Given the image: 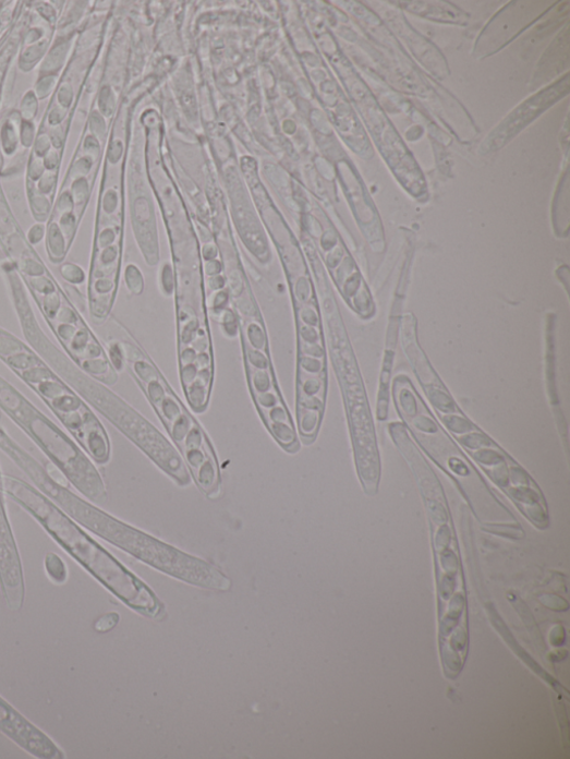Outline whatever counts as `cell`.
I'll list each match as a JSON object with an SVG mask.
<instances>
[{"label": "cell", "mask_w": 570, "mask_h": 759, "mask_svg": "<svg viewBox=\"0 0 570 759\" xmlns=\"http://www.w3.org/2000/svg\"><path fill=\"white\" fill-rule=\"evenodd\" d=\"M120 617L117 614L104 616L99 621H97V623L95 624V629L100 632L109 631L118 625Z\"/></svg>", "instance_id": "obj_12"}, {"label": "cell", "mask_w": 570, "mask_h": 759, "mask_svg": "<svg viewBox=\"0 0 570 759\" xmlns=\"http://www.w3.org/2000/svg\"><path fill=\"white\" fill-rule=\"evenodd\" d=\"M45 568L48 576L58 583H64L68 579V569L64 562L56 554H48L45 559Z\"/></svg>", "instance_id": "obj_10"}, {"label": "cell", "mask_w": 570, "mask_h": 759, "mask_svg": "<svg viewBox=\"0 0 570 759\" xmlns=\"http://www.w3.org/2000/svg\"><path fill=\"white\" fill-rule=\"evenodd\" d=\"M0 472V588L9 607L20 612L25 602V579L16 540L10 523Z\"/></svg>", "instance_id": "obj_8"}, {"label": "cell", "mask_w": 570, "mask_h": 759, "mask_svg": "<svg viewBox=\"0 0 570 759\" xmlns=\"http://www.w3.org/2000/svg\"><path fill=\"white\" fill-rule=\"evenodd\" d=\"M47 496L78 525L155 569L198 587L220 591L231 588V580L214 565L120 521L59 482L49 485Z\"/></svg>", "instance_id": "obj_3"}, {"label": "cell", "mask_w": 570, "mask_h": 759, "mask_svg": "<svg viewBox=\"0 0 570 759\" xmlns=\"http://www.w3.org/2000/svg\"><path fill=\"white\" fill-rule=\"evenodd\" d=\"M3 481L5 495L35 518L59 546L119 600L146 616L162 614L163 606L157 595L53 502L15 475L4 474Z\"/></svg>", "instance_id": "obj_2"}, {"label": "cell", "mask_w": 570, "mask_h": 759, "mask_svg": "<svg viewBox=\"0 0 570 759\" xmlns=\"http://www.w3.org/2000/svg\"><path fill=\"white\" fill-rule=\"evenodd\" d=\"M120 350L157 409L199 491L207 498L219 499L223 492L222 472L216 449L206 432L138 350L129 345H123Z\"/></svg>", "instance_id": "obj_6"}, {"label": "cell", "mask_w": 570, "mask_h": 759, "mask_svg": "<svg viewBox=\"0 0 570 759\" xmlns=\"http://www.w3.org/2000/svg\"><path fill=\"white\" fill-rule=\"evenodd\" d=\"M0 731L25 750L39 758H62L63 752L45 734L33 726L11 704L0 698Z\"/></svg>", "instance_id": "obj_9"}, {"label": "cell", "mask_w": 570, "mask_h": 759, "mask_svg": "<svg viewBox=\"0 0 570 759\" xmlns=\"http://www.w3.org/2000/svg\"><path fill=\"white\" fill-rule=\"evenodd\" d=\"M0 360L53 412L93 462L111 460L109 433L87 402L33 348L2 327Z\"/></svg>", "instance_id": "obj_4"}, {"label": "cell", "mask_w": 570, "mask_h": 759, "mask_svg": "<svg viewBox=\"0 0 570 759\" xmlns=\"http://www.w3.org/2000/svg\"><path fill=\"white\" fill-rule=\"evenodd\" d=\"M0 241L64 353L97 382L116 384L118 373L106 350L46 263L25 241L3 197H0Z\"/></svg>", "instance_id": "obj_1"}, {"label": "cell", "mask_w": 570, "mask_h": 759, "mask_svg": "<svg viewBox=\"0 0 570 759\" xmlns=\"http://www.w3.org/2000/svg\"><path fill=\"white\" fill-rule=\"evenodd\" d=\"M0 410L7 413L85 498L108 501V487L92 459L53 421L0 376Z\"/></svg>", "instance_id": "obj_7"}, {"label": "cell", "mask_w": 570, "mask_h": 759, "mask_svg": "<svg viewBox=\"0 0 570 759\" xmlns=\"http://www.w3.org/2000/svg\"><path fill=\"white\" fill-rule=\"evenodd\" d=\"M39 356L64 382L118 427L155 465L182 486L192 475L177 447L162 433L101 383L81 370L53 342L40 346Z\"/></svg>", "instance_id": "obj_5"}, {"label": "cell", "mask_w": 570, "mask_h": 759, "mask_svg": "<svg viewBox=\"0 0 570 759\" xmlns=\"http://www.w3.org/2000/svg\"><path fill=\"white\" fill-rule=\"evenodd\" d=\"M61 276L71 287L82 286L87 280L85 270L76 263L71 262L62 264Z\"/></svg>", "instance_id": "obj_11"}]
</instances>
